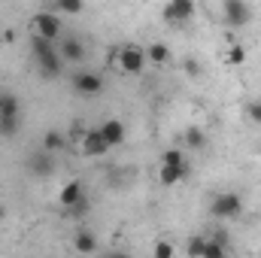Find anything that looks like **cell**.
<instances>
[{
  "label": "cell",
  "instance_id": "1",
  "mask_svg": "<svg viewBox=\"0 0 261 258\" xmlns=\"http://www.w3.org/2000/svg\"><path fill=\"white\" fill-rule=\"evenodd\" d=\"M31 55H34V61H37L40 73H43L46 79H55V76L64 73V61H61V55H58V43H49V40L31 34Z\"/></svg>",
  "mask_w": 261,
  "mask_h": 258
},
{
  "label": "cell",
  "instance_id": "2",
  "mask_svg": "<svg viewBox=\"0 0 261 258\" xmlns=\"http://www.w3.org/2000/svg\"><path fill=\"white\" fill-rule=\"evenodd\" d=\"M186 255L189 258H231V246H228V240L222 234H216V237L195 234L186 243Z\"/></svg>",
  "mask_w": 261,
  "mask_h": 258
},
{
  "label": "cell",
  "instance_id": "3",
  "mask_svg": "<svg viewBox=\"0 0 261 258\" xmlns=\"http://www.w3.org/2000/svg\"><path fill=\"white\" fill-rule=\"evenodd\" d=\"M31 34L34 37H43L49 43H61L64 37V24H61V15H55L52 9H40L31 15Z\"/></svg>",
  "mask_w": 261,
  "mask_h": 258
},
{
  "label": "cell",
  "instance_id": "4",
  "mask_svg": "<svg viewBox=\"0 0 261 258\" xmlns=\"http://www.w3.org/2000/svg\"><path fill=\"white\" fill-rule=\"evenodd\" d=\"M113 64H116V70H122V73H128V76H140V73L146 70V49L137 46V43H125V46L116 49Z\"/></svg>",
  "mask_w": 261,
  "mask_h": 258
},
{
  "label": "cell",
  "instance_id": "5",
  "mask_svg": "<svg viewBox=\"0 0 261 258\" xmlns=\"http://www.w3.org/2000/svg\"><path fill=\"white\" fill-rule=\"evenodd\" d=\"M210 216L213 219H240L243 216V197L237 192H219L210 200Z\"/></svg>",
  "mask_w": 261,
  "mask_h": 258
},
{
  "label": "cell",
  "instance_id": "6",
  "mask_svg": "<svg viewBox=\"0 0 261 258\" xmlns=\"http://www.w3.org/2000/svg\"><path fill=\"white\" fill-rule=\"evenodd\" d=\"M70 88L76 94H82V97H94V94L103 91V76L94 73V70H76L70 76Z\"/></svg>",
  "mask_w": 261,
  "mask_h": 258
},
{
  "label": "cell",
  "instance_id": "7",
  "mask_svg": "<svg viewBox=\"0 0 261 258\" xmlns=\"http://www.w3.org/2000/svg\"><path fill=\"white\" fill-rule=\"evenodd\" d=\"M161 15H164L167 24H186V21L195 18V3L192 0H167Z\"/></svg>",
  "mask_w": 261,
  "mask_h": 258
},
{
  "label": "cell",
  "instance_id": "8",
  "mask_svg": "<svg viewBox=\"0 0 261 258\" xmlns=\"http://www.w3.org/2000/svg\"><path fill=\"white\" fill-rule=\"evenodd\" d=\"M58 167V161H55V155H49V152H43V149H37V152H31L28 158H24V170L31 173V176H52V170Z\"/></svg>",
  "mask_w": 261,
  "mask_h": 258
},
{
  "label": "cell",
  "instance_id": "9",
  "mask_svg": "<svg viewBox=\"0 0 261 258\" xmlns=\"http://www.w3.org/2000/svg\"><path fill=\"white\" fill-rule=\"evenodd\" d=\"M107 140L100 137V131L97 128H85L82 131V137H79V152L82 155H88V158H100V155H107Z\"/></svg>",
  "mask_w": 261,
  "mask_h": 258
},
{
  "label": "cell",
  "instance_id": "10",
  "mask_svg": "<svg viewBox=\"0 0 261 258\" xmlns=\"http://www.w3.org/2000/svg\"><path fill=\"white\" fill-rule=\"evenodd\" d=\"M222 15H225V24L243 28V24L252 18V9H249L243 0H225V3H222Z\"/></svg>",
  "mask_w": 261,
  "mask_h": 258
},
{
  "label": "cell",
  "instance_id": "11",
  "mask_svg": "<svg viewBox=\"0 0 261 258\" xmlns=\"http://www.w3.org/2000/svg\"><path fill=\"white\" fill-rule=\"evenodd\" d=\"M88 197V192H85V183L82 179H70V183H64L61 186V192H58V203H61V210H70V207H76L79 200H85Z\"/></svg>",
  "mask_w": 261,
  "mask_h": 258
},
{
  "label": "cell",
  "instance_id": "12",
  "mask_svg": "<svg viewBox=\"0 0 261 258\" xmlns=\"http://www.w3.org/2000/svg\"><path fill=\"white\" fill-rule=\"evenodd\" d=\"M58 55H61V61L82 64V61H85V43H82L79 37H61V43H58Z\"/></svg>",
  "mask_w": 261,
  "mask_h": 258
},
{
  "label": "cell",
  "instance_id": "13",
  "mask_svg": "<svg viewBox=\"0 0 261 258\" xmlns=\"http://www.w3.org/2000/svg\"><path fill=\"white\" fill-rule=\"evenodd\" d=\"M97 131H100V137L107 140L110 149H113V146H122L125 137H128V131H125V125H122V119H103V122L97 125Z\"/></svg>",
  "mask_w": 261,
  "mask_h": 258
},
{
  "label": "cell",
  "instance_id": "14",
  "mask_svg": "<svg viewBox=\"0 0 261 258\" xmlns=\"http://www.w3.org/2000/svg\"><path fill=\"white\" fill-rule=\"evenodd\" d=\"M189 176V164L186 167H170V164H158V183L164 186V189H173V186H179L182 179Z\"/></svg>",
  "mask_w": 261,
  "mask_h": 258
},
{
  "label": "cell",
  "instance_id": "15",
  "mask_svg": "<svg viewBox=\"0 0 261 258\" xmlns=\"http://www.w3.org/2000/svg\"><path fill=\"white\" fill-rule=\"evenodd\" d=\"M0 119H21V100L15 91H0Z\"/></svg>",
  "mask_w": 261,
  "mask_h": 258
},
{
  "label": "cell",
  "instance_id": "16",
  "mask_svg": "<svg viewBox=\"0 0 261 258\" xmlns=\"http://www.w3.org/2000/svg\"><path fill=\"white\" fill-rule=\"evenodd\" d=\"M73 249H76L79 255H91V252H97V237H94L91 231L79 228V231L73 234Z\"/></svg>",
  "mask_w": 261,
  "mask_h": 258
},
{
  "label": "cell",
  "instance_id": "17",
  "mask_svg": "<svg viewBox=\"0 0 261 258\" xmlns=\"http://www.w3.org/2000/svg\"><path fill=\"white\" fill-rule=\"evenodd\" d=\"M206 146V134H203V128H197V125H192V128L182 131V149H192V152H200Z\"/></svg>",
  "mask_w": 261,
  "mask_h": 258
},
{
  "label": "cell",
  "instance_id": "18",
  "mask_svg": "<svg viewBox=\"0 0 261 258\" xmlns=\"http://www.w3.org/2000/svg\"><path fill=\"white\" fill-rule=\"evenodd\" d=\"M64 146H67V137L61 134V131L49 128L46 134H43V143H40V149H43V152H49V155H55V152H61Z\"/></svg>",
  "mask_w": 261,
  "mask_h": 258
},
{
  "label": "cell",
  "instance_id": "19",
  "mask_svg": "<svg viewBox=\"0 0 261 258\" xmlns=\"http://www.w3.org/2000/svg\"><path fill=\"white\" fill-rule=\"evenodd\" d=\"M146 61H152L155 67H164L170 61V46L167 43H149L146 46Z\"/></svg>",
  "mask_w": 261,
  "mask_h": 258
},
{
  "label": "cell",
  "instance_id": "20",
  "mask_svg": "<svg viewBox=\"0 0 261 258\" xmlns=\"http://www.w3.org/2000/svg\"><path fill=\"white\" fill-rule=\"evenodd\" d=\"M158 164H170V167H186V164H189V158H186V149H182V146L164 149V152H161V158H158Z\"/></svg>",
  "mask_w": 261,
  "mask_h": 258
},
{
  "label": "cell",
  "instance_id": "21",
  "mask_svg": "<svg viewBox=\"0 0 261 258\" xmlns=\"http://www.w3.org/2000/svg\"><path fill=\"white\" fill-rule=\"evenodd\" d=\"M85 9V3L82 0H58L55 6H52V12L55 15H79Z\"/></svg>",
  "mask_w": 261,
  "mask_h": 258
},
{
  "label": "cell",
  "instance_id": "22",
  "mask_svg": "<svg viewBox=\"0 0 261 258\" xmlns=\"http://www.w3.org/2000/svg\"><path fill=\"white\" fill-rule=\"evenodd\" d=\"M225 64L228 67H240V64H246V49L243 46H228V52H225Z\"/></svg>",
  "mask_w": 261,
  "mask_h": 258
},
{
  "label": "cell",
  "instance_id": "23",
  "mask_svg": "<svg viewBox=\"0 0 261 258\" xmlns=\"http://www.w3.org/2000/svg\"><path fill=\"white\" fill-rule=\"evenodd\" d=\"M176 255V246L170 243V240H155V246H152V258H173Z\"/></svg>",
  "mask_w": 261,
  "mask_h": 258
},
{
  "label": "cell",
  "instance_id": "24",
  "mask_svg": "<svg viewBox=\"0 0 261 258\" xmlns=\"http://www.w3.org/2000/svg\"><path fill=\"white\" fill-rule=\"evenodd\" d=\"M18 128H21V119H0V137H3V140L15 137Z\"/></svg>",
  "mask_w": 261,
  "mask_h": 258
},
{
  "label": "cell",
  "instance_id": "25",
  "mask_svg": "<svg viewBox=\"0 0 261 258\" xmlns=\"http://www.w3.org/2000/svg\"><path fill=\"white\" fill-rule=\"evenodd\" d=\"M88 210H91V200L85 197V200H79L76 207H70V210H67V216H70V219H82V216H85Z\"/></svg>",
  "mask_w": 261,
  "mask_h": 258
},
{
  "label": "cell",
  "instance_id": "26",
  "mask_svg": "<svg viewBox=\"0 0 261 258\" xmlns=\"http://www.w3.org/2000/svg\"><path fill=\"white\" fill-rule=\"evenodd\" d=\"M246 119H249L252 125H261V97H258V100H252V104L246 107Z\"/></svg>",
  "mask_w": 261,
  "mask_h": 258
},
{
  "label": "cell",
  "instance_id": "27",
  "mask_svg": "<svg viewBox=\"0 0 261 258\" xmlns=\"http://www.w3.org/2000/svg\"><path fill=\"white\" fill-rule=\"evenodd\" d=\"M182 70H186L189 76H200V64H197L195 58H186V61H182Z\"/></svg>",
  "mask_w": 261,
  "mask_h": 258
},
{
  "label": "cell",
  "instance_id": "28",
  "mask_svg": "<svg viewBox=\"0 0 261 258\" xmlns=\"http://www.w3.org/2000/svg\"><path fill=\"white\" fill-rule=\"evenodd\" d=\"M103 258H134V255H130V252H125V249H110Z\"/></svg>",
  "mask_w": 261,
  "mask_h": 258
}]
</instances>
